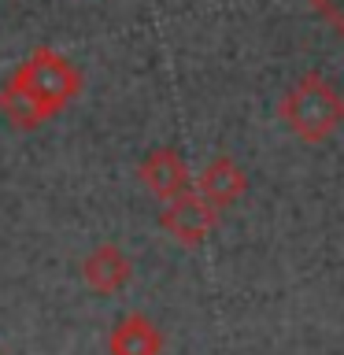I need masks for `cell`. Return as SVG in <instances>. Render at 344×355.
Wrapping results in <instances>:
<instances>
[{
	"label": "cell",
	"mask_w": 344,
	"mask_h": 355,
	"mask_svg": "<svg viewBox=\"0 0 344 355\" xmlns=\"http://www.w3.org/2000/svg\"><path fill=\"white\" fill-rule=\"evenodd\" d=\"M307 4L315 8L318 15L326 19L329 26H333V30H337L341 37H344V0H307Z\"/></svg>",
	"instance_id": "9"
},
{
	"label": "cell",
	"mask_w": 344,
	"mask_h": 355,
	"mask_svg": "<svg viewBox=\"0 0 344 355\" xmlns=\"http://www.w3.org/2000/svg\"><path fill=\"white\" fill-rule=\"evenodd\" d=\"M160 226L171 233L178 244H185V248H196V244L218 226V207H211L207 200L193 189V193L171 200V204L160 211Z\"/></svg>",
	"instance_id": "3"
},
{
	"label": "cell",
	"mask_w": 344,
	"mask_h": 355,
	"mask_svg": "<svg viewBox=\"0 0 344 355\" xmlns=\"http://www.w3.org/2000/svg\"><path fill=\"white\" fill-rule=\"evenodd\" d=\"M0 111H4V119L15 130H37L49 122V111L41 107V100L33 96L30 89H22L15 78H8V82L0 85Z\"/></svg>",
	"instance_id": "8"
},
{
	"label": "cell",
	"mask_w": 344,
	"mask_h": 355,
	"mask_svg": "<svg viewBox=\"0 0 344 355\" xmlns=\"http://www.w3.org/2000/svg\"><path fill=\"white\" fill-rule=\"evenodd\" d=\"M11 78L41 100V107L49 111V119L60 115V111L82 93V71H78L63 52L49 49V44L33 49L26 60L11 71Z\"/></svg>",
	"instance_id": "2"
},
{
	"label": "cell",
	"mask_w": 344,
	"mask_h": 355,
	"mask_svg": "<svg viewBox=\"0 0 344 355\" xmlns=\"http://www.w3.org/2000/svg\"><path fill=\"white\" fill-rule=\"evenodd\" d=\"M108 352L111 355H160L163 352V333L148 315L133 311V315H122L115 322V329H111V337H108Z\"/></svg>",
	"instance_id": "7"
},
{
	"label": "cell",
	"mask_w": 344,
	"mask_h": 355,
	"mask_svg": "<svg viewBox=\"0 0 344 355\" xmlns=\"http://www.w3.org/2000/svg\"><path fill=\"white\" fill-rule=\"evenodd\" d=\"M137 178L144 182L152 196H160L163 204H171V200L193 193V178H189V166L185 159L178 155L174 148H155L141 159L137 166Z\"/></svg>",
	"instance_id": "4"
},
{
	"label": "cell",
	"mask_w": 344,
	"mask_h": 355,
	"mask_svg": "<svg viewBox=\"0 0 344 355\" xmlns=\"http://www.w3.org/2000/svg\"><path fill=\"white\" fill-rule=\"evenodd\" d=\"M82 277H85V285L93 288V293L111 296V293H119V288L130 285L133 263L122 248H115V244H100V248H93L82 259Z\"/></svg>",
	"instance_id": "5"
},
{
	"label": "cell",
	"mask_w": 344,
	"mask_h": 355,
	"mask_svg": "<svg viewBox=\"0 0 344 355\" xmlns=\"http://www.w3.org/2000/svg\"><path fill=\"white\" fill-rule=\"evenodd\" d=\"M277 115L285 119V126L296 133L300 141L318 144L333 137L344 122V93L329 82L326 74L311 71L282 96Z\"/></svg>",
	"instance_id": "1"
},
{
	"label": "cell",
	"mask_w": 344,
	"mask_h": 355,
	"mask_svg": "<svg viewBox=\"0 0 344 355\" xmlns=\"http://www.w3.org/2000/svg\"><path fill=\"white\" fill-rule=\"evenodd\" d=\"M196 193L218 211L233 207L244 193H248V174H244L230 155H215V159L204 166V174L196 178Z\"/></svg>",
	"instance_id": "6"
}]
</instances>
